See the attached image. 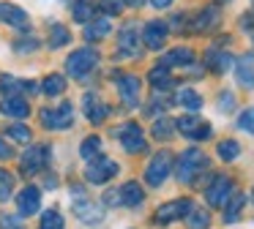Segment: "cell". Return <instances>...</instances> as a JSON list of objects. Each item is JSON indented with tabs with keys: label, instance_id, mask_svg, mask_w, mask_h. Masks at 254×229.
Masks as SVG:
<instances>
[{
	"label": "cell",
	"instance_id": "obj_1",
	"mask_svg": "<svg viewBox=\"0 0 254 229\" xmlns=\"http://www.w3.org/2000/svg\"><path fill=\"white\" fill-rule=\"evenodd\" d=\"M205 167H208V158H205V153L197 150V147H189V150H183L181 158H178L175 174H178V180H181V183H191V180L197 177V174L202 172Z\"/></svg>",
	"mask_w": 254,
	"mask_h": 229
},
{
	"label": "cell",
	"instance_id": "obj_2",
	"mask_svg": "<svg viewBox=\"0 0 254 229\" xmlns=\"http://www.w3.org/2000/svg\"><path fill=\"white\" fill-rule=\"evenodd\" d=\"M96 63H99V52H96L93 47H82V49H74V52L68 55L66 68L74 79H85V76L96 68Z\"/></svg>",
	"mask_w": 254,
	"mask_h": 229
},
{
	"label": "cell",
	"instance_id": "obj_3",
	"mask_svg": "<svg viewBox=\"0 0 254 229\" xmlns=\"http://www.w3.org/2000/svg\"><path fill=\"white\" fill-rule=\"evenodd\" d=\"M39 120L44 128L50 131H63V128H71L74 123V107L71 104H61V107H47L39 112Z\"/></svg>",
	"mask_w": 254,
	"mask_h": 229
},
{
	"label": "cell",
	"instance_id": "obj_4",
	"mask_svg": "<svg viewBox=\"0 0 254 229\" xmlns=\"http://www.w3.org/2000/svg\"><path fill=\"white\" fill-rule=\"evenodd\" d=\"M170 172H172V153L170 150H159L153 158H150L148 167H145V183L156 188V185L164 183Z\"/></svg>",
	"mask_w": 254,
	"mask_h": 229
},
{
	"label": "cell",
	"instance_id": "obj_5",
	"mask_svg": "<svg viewBox=\"0 0 254 229\" xmlns=\"http://www.w3.org/2000/svg\"><path fill=\"white\" fill-rule=\"evenodd\" d=\"M232 194H235V185H232V180L227 174H216L210 180V185L205 188V199H208L210 207H224Z\"/></svg>",
	"mask_w": 254,
	"mask_h": 229
},
{
	"label": "cell",
	"instance_id": "obj_6",
	"mask_svg": "<svg viewBox=\"0 0 254 229\" xmlns=\"http://www.w3.org/2000/svg\"><path fill=\"white\" fill-rule=\"evenodd\" d=\"M47 164H50V147L47 145H33L30 150L22 153V158H19L22 174H36V172H41Z\"/></svg>",
	"mask_w": 254,
	"mask_h": 229
},
{
	"label": "cell",
	"instance_id": "obj_7",
	"mask_svg": "<svg viewBox=\"0 0 254 229\" xmlns=\"http://www.w3.org/2000/svg\"><path fill=\"white\" fill-rule=\"evenodd\" d=\"M118 174V164L112 161V158H107V156H99V158H93V161L85 167V177L90 180V183H107V180H112Z\"/></svg>",
	"mask_w": 254,
	"mask_h": 229
},
{
	"label": "cell",
	"instance_id": "obj_8",
	"mask_svg": "<svg viewBox=\"0 0 254 229\" xmlns=\"http://www.w3.org/2000/svg\"><path fill=\"white\" fill-rule=\"evenodd\" d=\"M118 139H121V145L126 147L128 153H142L145 147H148V142H145V134L142 128H139L137 123H126L118 128Z\"/></svg>",
	"mask_w": 254,
	"mask_h": 229
},
{
	"label": "cell",
	"instance_id": "obj_9",
	"mask_svg": "<svg viewBox=\"0 0 254 229\" xmlns=\"http://www.w3.org/2000/svg\"><path fill=\"white\" fill-rule=\"evenodd\" d=\"M191 210V199H175V202H167L156 210V224H170L178 221V218H186V213Z\"/></svg>",
	"mask_w": 254,
	"mask_h": 229
},
{
	"label": "cell",
	"instance_id": "obj_10",
	"mask_svg": "<svg viewBox=\"0 0 254 229\" xmlns=\"http://www.w3.org/2000/svg\"><path fill=\"white\" fill-rule=\"evenodd\" d=\"M41 207V191L36 185H28V188L19 191L17 196V210H19V218H28V216H36Z\"/></svg>",
	"mask_w": 254,
	"mask_h": 229
},
{
	"label": "cell",
	"instance_id": "obj_11",
	"mask_svg": "<svg viewBox=\"0 0 254 229\" xmlns=\"http://www.w3.org/2000/svg\"><path fill=\"white\" fill-rule=\"evenodd\" d=\"M118 93H121V101L128 109H134L139 104V79L134 74H121L118 76Z\"/></svg>",
	"mask_w": 254,
	"mask_h": 229
},
{
	"label": "cell",
	"instance_id": "obj_12",
	"mask_svg": "<svg viewBox=\"0 0 254 229\" xmlns=\"http://www.w3.org/2000/svg\"><path fill=\"white\" fill-rule=\"evenodd\" d=\"M175 125L181 128L183 136H189V139H208V136H210V123L197 120V117H191V114H186V117H178Z\"/></svg>",
	"mask_w": 254,
	"mask_h": 229
},
{
	"label": "cell",
	"instance_id": "obj_13",
	"mask_svg": "<svg viewBox=\"0 0 254 229\" xmlns=\"http://www.w3.org/2000/svg\"><path fill=\"white\" fill-rule=\"evenodd\" d=\"M167 30H170V25H167V22H161V19L148 22V25H145V33H142L145 47L161 49V47H164V41H167Z\"/></svg>",
	"mask_w": 254,
	"mask_h": 229
},
{
	"label": "cell",
	"instance_id": "obj_14",
	"mask_svg": "<svg viewBox=\"0 0 254 229\" xmlns=\"http://www.w3.org/2000/svg\"><path fill=\"white\" fill-rule=\"evenodd\" d=\"M82 109H85V117H88L90 123H101V120H107V114H110L107 104L101 101L96 93H85L82 96Z\"/></svg>",
	"mask_w": 254,
	"mask_h": 229
},
{
	"label": "cell",
	"instance_id": "obj_15",
	"mask_svg": "<svg viewBox=\"0 0 254 229\" xmlns=\"http://www.w3.org/2000/svg\"><path fill=\"white\" fill-rule=\"evenodd\" d=\"M0 19L11 27H22V30H28V25H30L28 14L19 5H11V3H0Z\"/></svg>",
	"mask_w": 254,
	"mask_h": 229
},
{
	"label": "cell",
	"instance_id": "obj_16",
	"mask_svg": "<svg viewBox=\"0 0 254 229\" xmlns=\"http://www.w3.org/2000/svg\"><path fill=\"white\" fill-rule=\"evenodd\" d=\"M0 112L8 114V117H28L30 114V107L22 96H6L0 101Z\"/></svg>",
	"mask_w": 254,
	"mask_h": 229
},
{
	"label": "cell",
	"instance_id": "obj_17",
	"mask_svg": "<svg viewBox=\"0 0 254 229\" xmlns=\"http://www.w3.org/2000/svg\"><path fill=\"white\" fill-rule=\"evenodd\" d=\"M235 79L243 87H254V55H243L235 63Z\"/></svg>",
	"mask_w": 254,
	"mask_h": 229
},
{
	"label": "cell",
	"instance_id": "obj_18",
	"mask_svg": "<svg viewBox=\"0 0 254 229\" xmlns=\"http://www.w3.org/2000/svg\"><path fill=\"white\" fill-rule=\"evenodd\" d=\"M118 55H128V57H137L139 55V47H137V27L134 25H126L121 30V41H118Z\"/></svg>",
	"mask_w": 254,
	"mask_h": 229
},
{
	"label": "cell",
	"instance_id": "obj_19",
	"mask_svg": "<svg viewBox=\"0 0 254 229\" xmlns=\"http://www.w3.org/2000/svg\"><path fill=\"white\" fill-rule=\"evenodd\" d=\"M194 63V52L189 47H178L172 49V52H167L164 57H161L159 65H164V68H172V65H191Z\"/></svg>",
	"mask_w": 254,
	"mask_h": 229
},
{
	"label": "cell",
	"instance_id": "obj_20",
	"mask_svg": "<svg viewBox=\"0 0 254 229\" xmlns=\"http://www.w3.org/2000/svg\"><path fill=\"white\" fill-rule=\"evenodd\" d=\"M142 185L134 183V180H128V183H123V188L118 191V199H121V205H128V207H137L139 202H142Z\"/></svg>",
	"mask_w": 254,
	"mask_h": 229
},
{
	"label": "cell",
	"instance_id": "obj_21",
	"mask_svg": "<svg viewBox=\"0 0 254 229\" xmlns=\"http://www.w3.org/2000/svg\"><path fill=\"white\" fill-rule=\"evenodd\" d=\"M110 30H112L110 16H99V19H93V22L85 25V38H88V41H99V38H107Z\"/></svg>",
	"mask_w": 254,
	"mask_h": 229
},
{
	"label": "cell",
	"instance_id": "obj_22",
	"mask_svg": "<svg viewBox=\"0 0 254 229\" xmlns=\"http://www.w3.org/2000/svg\"><path fill=\"white\" fill-rule=\"evenodd\" d=\"M205 60H208V65L213 71H219V74H224V71H230V65L235 63L232 60V55L227 52H219V49H208V55H205Z\"/></svg>",
	"mask_w": 254,
	"mask_h": 229
},
{
	"label": "cell",
	"instance_id": "obj_23",
	"mask_svg": "<svg viewBox=\"0 0 254 229\" xmlns=\"http://www.w3.org/2000/svg\"><path fill=\"white\" fill-rule=\"evenodd\" d=\"M243 205H246V194H241V191H235V194L230 196V202L224 205V221H227V224L238 221V218H241V210H243Z\"/></svg>",
	"mask_w": 254,
	"mask_h": 229
},
{
	"label": "cell",
	"instance_id": "obj_24",
	"mask_svg": "<svg viewBox=\"0 0 254 229\" xmlns=\"http://www.w3.org/2000/svg\"><path fill=\"white\" fill-rule=\"evenodd\" d=\"M178 104L186 107L189 112H199V109H202V96H199L194 87H183V90L178 93Z\"/></svg>",
	"mask_w": 254,
	"mask_h": 229
},
{
	"label": "cell",
	"instance_id": "obj_25",
	"mask_svg": "<svg viewBox=\"0 0 254 229\" xmlns=\"http://www.w3.org/2000/svg\"><path fill=\"white\" fill-rule=\"evenodd\" d=\"M186 227H189V229H208V227H210L208 210H202V207L191 205V210L186 213Z\"/></svg>",
	"mask_w": 254,
	"mask_h": 229
},
{
	"label": "cell",
	"instance_id": "obj_26",
	"mask_svg": "<svg viewBox=\"0 0 254 229\" xmlns=\"http://www.w3.org/2000/svg\"><path fill=\"white\" fill-rule=\"evenodd\" d=\"M63 90H66V76L63 74H50L41 82V93H47V96H61Z\"/></svg>",
	"mask_w": 254,
	"mask_h": 229
},
{
	"label": "cell",
	"instance_id": "obj_27",
	"mask_svg": "<svg viewBox=\"0 0 254 229\" xmlns=\"http://www.w3.org/2000/svg\"><path fill=\"white\" fill-rule=\"evenodd\" d=\"M219 25V8L216 5H208V8L199 14V19L194 22V30H210V27Z\"/></svg>",
	"mask_w": 254,
	"mask_h": 229
},
{
	"label": "cell",
	"instance_id": "obj_28",
	"mask_svg": "<svg viewBox=\"0 0 254 229\" xmlns=\"http://www.w3.org/2000/svg\"><path fill=\"white\" fill-rule=\"evenodd\" d=\"M148 79H150V85H153L156 90H164V87H170V85H172L170 68H164V65H156V68L148 74Z\"/></svg>",
	"mask_w": 254,
	"mask_h": 229
},
{
	"label": "cell",
	"instance_id": "obj_29",
	"mask_svg": "<svg viewBox=\"0 0 254 229\" xmlns=\"http://www.w3.org/2000/svg\"><path fill=\"white\" fill-rule=\"evenodd\" d=\"M71 14H74V19L82 22V25L85 22H93V3H90V0H77Z\"/></svg>",
	"mask_w": 254,
	"mask_h": 229
},
{
	"label": "cell",
	"instance_id": "obj_30",
	"mask_svg": "<svg viewBox=\"0 0 254 229\" xmlns=\"http://www.w3.org/2000/svg\"><path fill=\"white\" fill-rule=\"evenodd\" d=\"M68 41H71V33H68L63 25H52V27H50V47H52V49L66 47Z\"/></svg>",
	"mask_w": 254,
	"mask_h": 229
},
{
	"label": "cell",
	"instance_id": "obj_31",
	"mask_svg": "<svg viewBox=\"0 0 254 229\" xmlns=\"http://www.w3.org/2000/svg\"><path fill=\"white\" fill-rule=\"evenodd\" d=\"M99 150H101V139L99 136H88V139H82V145H79V156L82 158H99Z\"/></svg>",
	"mask_w": 254,
	"mask_h": 229
},
{
	"label": "cell",
	"instance_id": "obj_32",
	"mask_svg": "<svg viewBox=\"0 0 254 229\" xmlns=\"http://www.w3.org/2000/svg\"><path fill=\"white\" fill-rule=\"evenodd\" d=\"M238 156H241V145H238L235 139H221L219 142V158H224V161H235Z\"/></svg>",
	"mask_w": 254,
	"mask_h": 229
},
{
	"label": "cell",
	"instance_id": "obj_33",
	"mask_svg": "<svg viewBox=\"0 0 254 229\" xmlns=\"http://www.w3.org/2000/svg\"><path fill=\"white\" fill-rule=\"evenodd\" d=\"M172 125H175V123H172V120H167V117L156 120V123H153V136H156V139H161V142L172 139V134H175V131H172Z\"/></svg>",
	"mask_w": 254,
	"mask_h": 229
},
{
	"label": "cell",
	"instance_id": "obj_34",
	"mask_svg": "<svg viewBox=\"0 0 254 229\" xmlns=\"http://www.w3.org/2000/svg\"><path fill=\"white\" fill-rule=\"evenodd\" d=\"M66 224H63V216L58 210H47L41 213V229H63Z\"/></svg>",
	"mask_w": 254,
	"mask_h": 229
},
{
	"label": "cell",
	"instance_id": "obj_35",
	"mask_svg": "<svg viewBox=\"0 0 254 229\" xmlns=\"http://www.w3.org/2000/svg\"><path fill=\"white\" fill-rule=\"evenodd\" d=\"M74 207H77V213H79L82 221H99V218H101V210H99V207H93L88 199H85V205H82V202H77Z\"/></svg>",
	"mask_w": 254,
	"mask_h": 229
},
{
	"label": "cell",
	"instance_id": "obj_36",
	"mask_svg": "<svg viewBox=\"0 0 254 229\" xmlns=\"http://www.w3.org/2000/svg\"><path fill=\"white\" fill-rule=\"evenodd\" d=\"M6 131H8V136H11L14 142H22V145H25V142H30V128H28V125H22V123L8 125Z\"/></svg>",
	"mask_w": 254,
	"mask_h": 229
},
{
	"label": "cell",
	"instance_id": "obj_37",
	"mask_svg": "<svg viewBox=\"0 0 254 229\" xmlns=\"http://www.w3.org/2000/svg\"><path fill=\"white\" fill-rule=\"evenodd\" d=\"M14 191V177L6 172V169H0V202H6Z\"/></svg>",
	"mask_w": 254,
	"mask_h": 229
},
{
	"label": "cell",
	"instance_id": "obj_38",
	"mask_svg": "<svg viewBox=\"0 0 254 229\" xmlns=\"http://www.w3.org/2000/svg\"><path fill=\"white\" fill-rule=\"evenodd\" d=\"M238 128L254 134V107H246L241 114H238Z\"/></svg>",
	"mask_w": 254,
	"mask_h": 229
},
{
	"label": "cell",
	"instance_id": "obj_39",
	"mask_svg": "<svg viewBox=\"0 0 254 229\" xmlns=\"http://www.w3.org/2000/svg\"><path fill=\"white\" fill-rule=\"evenodd\" d=\"M139 0H101V5H104L107 14H121L126 5H137Z\"/></svg>",
	"mask_w": 254,
	"mask_h": 229
},
{
	"label": "cell",
	"instance_id": "obj_40",
	"mask_svg": "<svg viewBox=\"0 0 254 229\" xmlns=\"http://www.w3.org/2000/svg\"><path fill=\"white\" fill-rule=\"evenodd\" d=\"M0 229H25V224H22L19 216H8V213H3V216H0Z\"/></svg>",
	"mask_w": 254,
	"mask_h": 229
},
{
	"label": "cell",
	"instance_id": "obj_41",
	"mask_svg": "<svg viewBox=\"0 0 254 229\" xmlns=\"http://www.w3.org/2000/svg\"><path fill=\"white\" fill-rule=\"evenodd\" d=\"M232 107H235V96H232L230 90L221 93V96H219V109H221V112H230Z\"/></svg>",
	"mask_w": 254,
	"mask_h": 229
},
{
	"label": "cell",
	"instance_id": "obj_42",
	"mask_svg": "<svg viewBox=\"0 0 254 229\" xmlns=\"http://www.w3.org/2000/svg\"><path fill=\"white\" fill-rule=\"evenodd\" d=\"M14 47H17V52H33V49H39V41H36V38H22V41H17Z\"/></svg>",
	"mask_w": 254,
	"mask_h": 229
},
{
	"label": "cell",
	"instance_id": "obj_43",
	"mask_svg": "<svg viewBox=\"0 0 254 229\" xmlns=\"http://www.w3.org/2000/svg\"><path fill=\"white\" fill-rule=\"evenodd\" d=\"M11 156V150H8V145L6 142H0V158H8Z\"/></svg>",
	"mask_w": 254,
	"mask_h": 229
},
{
	"label": "cell",
	"instance_id": "obj_44",
	"mask_svg": "<svg viewBox=\"0 0 254 229\" xmlns=\"http://www.w3.org/2000/svg\"><path fill=\"white\" fill-rule=\"evenodd\" d=\"M150 3H153L156 8H167V5H172V0H150Z\"/></svg>",
	"mask_w": 254,
	"mask_h": 229
},
{
	"label": "cell",
	"instance_id": "obj_45",
	"mask_svg": "<svg viewBox=\"0 0 254 229\" xmlns=\"http://www.w3.org/2000/svg\"><path fill=\"white\" fill-rule=\"evenodd\" d=\"M252 38H254V33H252Z\"/></svg>",
	"mask_w": 254,
	"mask_h": 229
}]
</instances>
